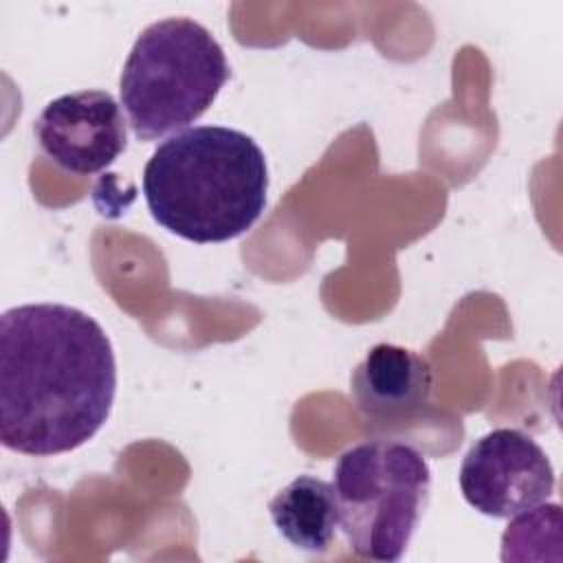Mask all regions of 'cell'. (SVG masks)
Masks as SVG:
<instances>
[{
  "label": "cell",
  "instance_id": "obj_8",
  "mask_svg": "<svg viewBox=\"0 0 563 563\" xmlns=\"http://www.w3.org/2000/svg\"><path fill=\"white\" fill-rule=\"evenodd\" d=\"M268 515L292 548L310 554L325 552L339 528L334 488L314 475H299L288 482L268 501Z\"/></svg>",
  "mask_w": 563,
  "mask_h": 563
},
{
  "label": "cell",
  "instance_id": "obj_1",
  "mask_svg": "<svg viewBox=\"0 0 563 563\" xmlns=\"http://www.w3.org/2000/svg\"><path fill=\"white\" fill-rule=\"evenodd\" d=\"M117 394L114 350L84 310L42 301L0 317V440L48 457L86 444Z\"/></svg>",
  "mask_w": 563,
  "mask_h": 563
},
{
  "label": "cell",
  "instance_id": "obj_6",
  "mask_svg": "<svg viewBox=\"0 0 563 563\" xmlns=\"http://www.w3.org/2000/svg\"><path fill=\"white\" fill-rule=\"evenodd\" d=\"M33 134L57 167L77 176L103 172L128 145L121 106L108 90H77L48 101Z\"/></svg>",
  "mask_w": 563,
  "mask_h": 563
},
{
  "label": "cell",
  "instance_id": "obj_7",
  "mask_svg": "<svg viewBox=\"0 0 563 563\" xmlns=\"http://www.w3.org/2000/svg\"><path fill=\"white\" fill-rule=\"evenodd\" d=\"M433 369L409 347L376 343L352 369L350 396L365 418L400 422L420 411L431 396Z\"/></svg>",
  "mask_w": 563,
  "mask_h": 563
},
{
  "label": "cell",
  "instance_id": "obj_3",
  "mask_svg": "<svg viewBox=\"0 0 563 563\" xmlns=\"http://www.w3.org/2000/svg\"><path fill=\"white\" fill-rule=\"evenodd\" d=\"M231 75L220 42L191 18H165L145 26L132 44L119 79L121 106L132 132L154 141L200 119Z\"/></svg>",
  "mask_w": 563,
  "mask_h": 563
},
{
  "label": "cell",
  "instance_id": "obj_5",
  "mask_svg": "<svg viewBox=\"0 0 563 563\" xmlns=\"http://www.w3.org/2000/svg\"><path fill=\"white\" fill-rule=\"evenodd\" d=\"M460 490L468 506L493 519L517 517L554 493V468L537 440L501 427L482 435L460 466Z\"/></svg>",
  "mask_w": 563,
  "mask_h": 563
},
{
  "label": "cell",
  "instance_id": "obj_4",
  "mask_svg": "<svg viewBox=\"0 0 563 563\" xmlns=\"http://www.w3.org/2000/svg\"><path fill=\"white\" fill-rule=\"evenodd\" d=\"M332 488L350 550L361 559L391 563L402 559L418 528L431 471L416 446L372 438L339 455Z\"/></svg>",
  "mask_w": 563,
  "mask_h": 563
},
{
  "label": "cell",
  "instance_id": "obj_2",
  "mask_svg": "<svg viewBox=\"0 0 563 563\" xmlns=\"http://www.w3.org/2000/svg\"><path fill=\"white\" fill-rule=\"evenodd\" d=\"M268 167L246 132L194 125L167 136L143 169L152 218L169 233L196 242H227L264 213Z\"/></svg>",
  "mask_w": 563,
  "mask_h": 563
}]
</instances>
